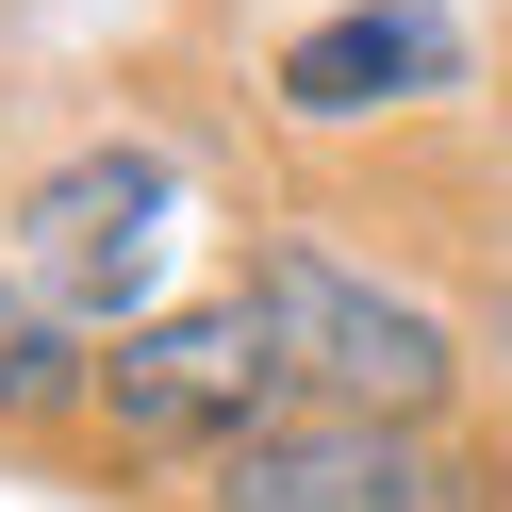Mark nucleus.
<instances>
[{
  "instance_id": "0eeeda50",
  "label": "nucleus",
  "mask_w": 512,
  "mask_h": 512,
  "mask_svg": "<svg viewBox=\"0 0 512 512\" xmlns=\"http://www.w3.org/2000/svg\"><path fill=\"white\" fill-rule=\"evenodd\" d=\"M479 364L512 380V281H496V298H479Z\"/></svg>"
},
{
  "instance_id": "423d86ee",
  "label": "nucleus",
  "mask_w": 512,
  "mask_h": 512,
  "mask_svg": "<svg viewBox=\"0 0 512 512\" xmlns=\"http://www.w3.org/2000/svg\"><path fill=\"white\" fill-rule=\"evenodd\" d=\"M83 380H100V331H83L34 265H0V446L83 430Z\"/></svg>"
},
{
  "instance_id": "f257e3e1",
  "label": "nucleus",
  "mask_w": 512,
  "mask_h": 512,
  "mask_svg": "<svg viewBox=\"0 0 512 512\" xmlns=\"http://www.w3.org/2000/svg\"><path fill=\"white\" fill-rule=\"evenodd\" d=\"M248 298H265V331H281V364H298V397H331V413H397V430H463V380H479V347L446 331L413 281H380L364 248H331V232H248Z\"/></svg>"
},
{
  "instance_id": "20e7f679",
  "label": "nucleus",
  "mask_w": 512,
  "mask_h": 512,
  "mask_svg": "<svg viewBox=\"0 0 512 512\" xmlns=\"http://www.w3.org/2000/svg\"><path fill=\"white\" fill-rule=\"evenodd\" d=\"M166 215H182V166L149 133H83L67 166H34L17 182V215H0V265H34L50 298L83 314V331H133V314H166L149 298V265H166Z\"/></svg>"
},
{
  "instance_id": "f03ea898",
  "label": "nucleus",
  "mask_w": 512,
  "mask_h": 512,
  "mask_svg": "<svg viewBox=\"0 0 512 512\" xmlns=\"http://www.w3.org/2000/svg\"><path fill=\"white\" fill-rule=\"evenodd\" d=\"M265 413H298V364H281V331H265L248 281L133 314V331L100 347V380H83V430H100L116 463H182V479H199L215 446H248Z\"/></svg>"
},
{
  "instance_id": "39448f33",
  "label": "nucleus",
  "mask_w": 512,
  "mask_h": 512,
  "mask_svg": "<svg viewBox=\"0 0 512 512\" xmlns=\"http://www.w3.org/2000/svg\"><path fill=\"white\" fill-rule=\"evenodd\" d=\"M463 83V17L446 0H331L265 50V116L281 133H380V116Z\"/></svg>"
},
{
  "instance_id": "7ed1b4c3",
  "label": "nucleus",
  "mask_w": 512,
  "mask_h": 512,
  "mask_svg": "<svg viewBox=\"0 0 512 512\" xmlns=\"http://www.w3.org/2000/svg\"><path fill=\"white\" fill-rule=\"evenodd\" d=\"M182 512H512V479L463 430H397V413H265L248 446H215Z\"/></svg>"
}]
</instances>
